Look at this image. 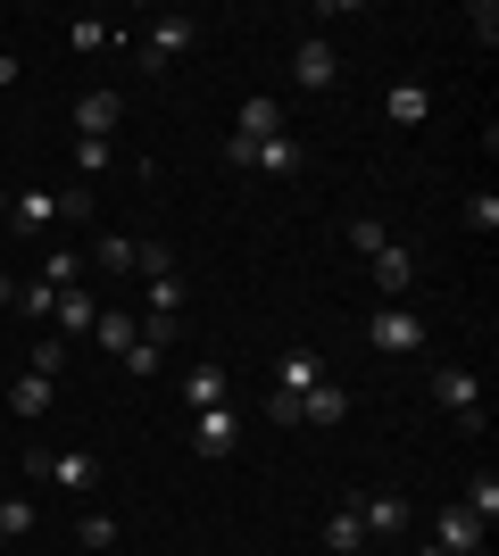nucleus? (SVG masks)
I'll use <instances>...</instances> for the list:
<instances>
[{"label":"nucleus","mask_w":499,"mask_h":556,"mask_svg":"<svg viewBox=\"0 0 499 556\" xmlns=\"http://www.w3.org/2000/svg\"><path fill=\"white\" fill-rule=\"evenodd\" d=\"M117 125H125L117 92H84V100H75V141H117Z\"/></svg>","instance_id":"nucleus-8"},{"label":"nucleus","mask_w":499,"mask_h":556,"mask_svg":"<svg viewBox=\"0 0 499 556\" xmlns=\"http://www.w3.org/2000/svg\"><path fill=\"white\" fill-rule=\"evenodd\" d=\"M75 166H84V184L109 175V166H117V141H75Z\"/></svg>","instance_id":"nucleus-26"},{"label":"nucleus","mask_w":499,"mask_h":556,"mask_svg":"<svg viewBox=\"0 0 499 556\" xmlns=\"http://www.w3.org/2000/svg\"><path fill=\"white\" fill-rule=\"evenodd\" d=\"M241 141H266V134H284V100L275 92H259V100H241V125H234Z\"/></svg>","instance_id":"nucleus-19"},{"label":"nucleus","mask_w":499,"mask_h":556,"mask_svg":"<svg viewBox=\"0 0 499 556\" xmlns=\"http://www.w3.org/2000/svg\"><path fill=\"white\" fill-rule=\"evenodd\" d=\"M383 116H391V125H425V116H433V92L408 75V84H391V92H383Z\"/></svg>","instance_id":"nucleus-16"},{"label":"nucleus","mask_w":499,"mask_h":556,"mask_svg":"<svg viewBox=\"0 0 499 556\" xmlns=\"http://www.w3.org/2000/svg\"><path fill=\"white\" fill-rule=\"evenodd\" d=\"M366 266H375V291H391V300H400L408 282H416V250H408V241H383Z\"/></svg>","instance_id":"nucleus-10"},{"label":"nucleus","mask_w":499,"mask_h":556,"mask_svg":"<svg viewBox=\"0 0 499 556\" xmlns=\"http://www.w3.org/2000/svg\"><path fill=\"white\" fill-rule=\"evenodd\" d=\"M134 275H175V250H166V241H134Z\"/></svg>","instance_id":"nucleus-25"},{"label":"nucleus","mask_w":499,"mask_h":556,"mask_svg":"<svg viewBox=\"0 0 499 556\" xmlns=\"http://www.w3.org/2000/svg\"><path fill=\"white\" fill-rule=\"evenodd\" d=\"M50 399H59V382H42V374H17V382H9V416H17V424H42V416H50Z\"/></svg>","instance_id":"nucleus-13"},{"label":"nucleus","mask_w":499,"mask_h":556,"mask_svg":"<svg viewBox=\"0 0 499 556\" xmlns=\"http://www.w3.org/2000/svg\"><path fill=\"white\" fill-rule=\"evenodd\" d=\"M42 482L92 490V482H100V457H92V448H50V457H42Z\"/></svg>","instance_id":"nucleus-11"},{"label":"nucleus","mask_w":499,"mask_h":556,"mask_svg":"<svg viewBox=\"0 0 499 556\" xmlns=\"http://www.w3.org/2000/svg\"><path fill=\"white\" fill-rule=\"evenodd\" d=\"M466 225H475V232H499V191H475V200H466Z\"/></svg>","instance_id":"nucleus-34"},{"label":"nucleus","mask_w":499,"mask_h":556,"mask_svg":"<svg viewBox=\"0 0 499 556\" xmlns=\"http://www.w3.org/2000/svg\"><path fill=\"white\" fill-rule=\"evenodd\" d=\"M17 307H25V316H50V307H59V291L34 275V282H17Z\"/></svg>","instance_id":"nucleus-33"},{"label":"nucleus","mask_w":499,"mask_h":556,"mask_svg":"<svg viewBox=\"0 0 499 556\" xmlns=\"http://www.w3.org/2000/svg\"><path fill=\"white\" fill-rule=\"evenodd\" d=\"M9 84H17V50H0V92H9Z\"/></svg>","instance_id":"nucleus-37"},{"label":"nucleus","mask_w":499,"mask_h":556,"mask_svg":"<svg viewBox=\"0 0 499 556\" xmlns=\"http://www.w3.org/2000/svg\"><path fill=\"white\" fill-rule=\"evenodd\" d=\"M200 42V17H184V9H166V17H150V34H142V67L159 75V67H175L184 50Z\"/></svg>","instance_id":"nucleus-3"},{"label":"nucleus","mask_w":499,"mask_h":556,"mask_svg":"<svg viewBox=\"0 0 499 556\" xmlns=\"http://www.w3.org/2000/svg\"><path fill=\"white\" fill-rule=\"evenodd\" d=\"M75 540H84V548H117V515H84V523H75Z\"/></svg>","instance_id":"nucleus-27"},{"label":"nucleus","mask_w":499,"mask_h":556,"mask_svg":"<svg viewBox=\"0 0 499 556\" xmlns=\"http://www.w3.org/2000/svg\"><path fill=\"white\" fill-rule=\"evenodd\" d=\"M325 548H341V556L366 548V523H358V507H333V515H325Z\"/></svg>","instance_id":"nucleus-20"},{"label":"nucleus","mask_w":499,"mask_h":556,"mask_svg":"<svg viewBox=\"0 0 499 556\" xmlns=\"http://www.w3.org/2000/svg\"><path fill=\"white\" fill-rule=\"evenodd\" d=\"M50 325H59V341H84V332L100 325V307L84 300V291H59V307H50Z\"/></svg>","instance_id":"nucleus-18"},{"label":"nucleus","mask_w":499,"mask_h":556,"mask_svg":"<svg viewBox=\"0 0 499 556\" xmlns=\"http://www.w3.org/2000/svg\"><path fill=\"white\" fill-rule=\"evenodd\" d=\"M366 341L391 349V357H416V349H425V316H416V307H400V300H383L375 316H366Z\"/></svg>","instance_id":"nucleus-2"},{"label":"nucleus","mask_w":499,"mask_h":556,"mask_svg":"<svg viewBox=\"0 0 499 556\" xmlns=\"http://www.w3.org/2000/svg\"><path fill=\"white\" fill-rule=\"evenodd\" d=\"M0 307H17V275H0Z\"/></svg>","instance_id":"nucleus-38"},{"label":"nucleus","mask_w":499,"mask_h":556,"mask_svg":"<svg viewBox=\"0 0 499 556\" xmlns=\"http://www.w3.org/2000/svg\"><path fill=\"white\" fill-rule=\"evenodd\" d=\"M150 316H184V282H175V275L150 282Z\"/></svg>","instance_id":"nucleus-31"},{"label":"nucleus","mask_w":499,"mask_h":556,"mask_svg":"<svg viewBox=\"0 0 499 556\" xmlns=\"http://www.w3.org/2000/svg\"><path fill=\"white\" fill-rule=\"evenodd\" d=\"M433 548H450V556L483 548V523H475L466 507H441V523H433Z\"/></svg>","instance_id":"nucleus-17"},{"label":"nucleus","mask_w":499,"mask_h":556,"mask_svg":"<svg viewBox=\"0 0 499 556\" xmlns=\"http://www.w3.org/2000/svg\"><path fill=\"white\" fill-rule=\"evenodd\" d=\"M433 399L450 407L458 432H483V382H475L466 366H433Z\"/></svg>","instance_id":"nucleus-4"},{"label":"nucleus","mask_w":499,"mask_h":556,"mask_svg":"<svg viewBox=\"0 0 499 556\" xmlns=\"http://www.w3.org/2000/svg\"><path fill=\"white\" fill-rule=\"evenodd\" d=\"M383 241H391V225H383V216H358V225H350V250H358V257H375Z\"/></svg>","instance_id":"nucleus-29"},{"label":"nucleus","mask_w":499,"mask_h":556,"mask_svg":"<svg viewBox=\"0 0 499 556\" xmlns=\"http://www.w3.org/2000/svg\"><path fill=\"white\" fill-rule=\"evenodd\" d=\"M291 84H300V92H333V84H341V50H333L325 34H309V42L291 50Z\"/></svg>","instance_id":"nucleus-6"},{"label":"nucleus","mask_w":499,"mask_h":556,"mask_svg":"<svg viewBox=\"0 0 499 556\" xmlns=\"http://www.w3.org/2000/svg\"><path fill=\"white\" fill-rule=\"evenodd\" d=\"M9 225L17 232H50L59 225V191H9Z\"/></svg>","instance_id":"nucleus-14"},{"label":"nucleus","mask_w":499,"mask_h":556,"mask_svg":"<svg viewBox=\"0 0 499 556\" xmlns=\"http://www.w3.org/2000/svg\"><path fill=\"white\" fill-rule=\"evenodd\" d=\"M92 341L109 349V357H125V349H134V316H125V307H100V325H92Z\"/></svg>","instance_id":"nucleus-22"},{"label":"nucleus","mask_w":499,"mask_h":556,"mask_svg":"<svg viewBox=\"0 0 499 556\" xmlns=\"http://www.w3.org/2000/svg\"><path fill=\"white\" fill-rule=\"evenodd\" d=\"M100 275H134V241H125V232L100 241Z\"/></svg>","instance_id":"nucleus-30"},{"label":"nucleus","mask_w":499,"mask_h":556,"mask_svg":"<svg viewBox=\"0 0 499 556\" xmlns=\"http://www.w3.org/2000/svg\"><path fill=\"white\" fill-rule=\"evenodd\" d=\"M25 374H42V382H59V374H67V341H59V332H42V341L25 349Z\"/></svg>","instance_id":"nucleus-21"},{"label":"nucleus","mask_w":499,"mask_h":556,"mask_svg":"<svg viewBox=\"0 0 499 556\" xmlns=\"http://www.w3.org/2000/svg\"><path fill=\"white\" fill-rule=\"evenodd\" d=\"M184 399H191V416H209V407H225V366H216V357H200V366L184 374Z\"/></svg>","instance_id":"nucleus-15"},{"label":"nucleus","mask_w":499,"mask_h":556,"mask_svg":"<svg viewBox=\"0 0 499 556\" xmlns=\"http://www.w3.org/2000/svg\"><path fill=\"white\" fill-rule=\"evenodd\" d=\"M34 523H42V515H34V498H9V507H0V540H25Z\"/></svg>","instance_id":"nucleus-28"},{"label":"nucleus","mask_w":499,"mask_h":556,"mask_svg":"<svg viewBox=\"0 0 499 556\" xmlns=\"http://www.w3.org/2000/svg\"><path fill=\"white\" fill-rule=\"evenodd\" d=\"M225 166H241V175H300V141L291 134H266V141L225 134Z\"/></svg>","instance_id":"nucleus-1"},{"label":"nucleus","mask_w":499,"mask_h":556,"mask_svg":"<svg viewBox=\"0 0 499 556\" xmlns=\"http://www.w3.org/2000/svg\"><path fill=\"white\" fill-rule=\"evenodd\" d=\"M416 556H450V548H416Z\"/></svg>","instance_id":"nucleus-40"},{"label":"nucleus","mask_w":499,"mask_h":556,"mask_svg":"<svg viewBox=\"0 0 499 556\" xmlns=\"http://www.w3.org/2000/svg\"><path fill=\"white\" fill-rule=\"evenodd\" d=\"M109 42H117V25H109V17H75L67 25V50H109Z\"/></svg>","instance_id":"nucleus-24"},{"label":"nucleus","mask_w":499,"mask_h":556,"mask_svg":"<svg viewBox=\"0 0 499 556\" xmlns=\"http://www.w3.org/2000/svg\"><path fill=\"white\" fill-rule=\"evenodd\" d=\"M75 275H84V257H75V250H50V266H42V282H50V291H67Z\"/></svg>","instance_id":"nucleus-32"},{"label":"nucleus","mask_w":499,"mask_h":556,"mask_svg":"<svg viewBox=\"0 0 499 556\" xmlns=\"http://www.w3.org/2000/svg\"><path fill=\"white\" fill-rule=\"evenodd\" d=\"M466 25H475V42H483V50L499 42V9H491V0H475V9H466Z\"/></svg>","instance_id":"nucleus-36"},{"label":"nucleus","mask_w":499,"mask_h":556,"mask_svg":"<svg viewBox=\"0 0 499 556\" xmlns=\"http://www.w3.org/2000/svg\"><path fill=\"white\" fill-rule=\"evenodd\" d=\"M234 448H241V416H234V407H209V416H191V457H234Z\"/></svg>","instance_id":"nucleus-7"},{"label":"nucleus","mask_w":499,"mask_h":556,"mask_svg":"<svg viewBox=\"0 0 499 556\" xmlns=\"http://www.w3.org/2000/svg\"><path fill=\"white\" fill-rule=\"evenodd\" d=\"M0 225H9V191H0Z\"/></svg>","instance_id":"nucleus-39"},{"label":"nucleus","mask_w":499,"mask_h":556,"mask_svg":"<svg viewBox=\"0 0 499 556\" xmlns=\"http://www.w3.org/2000/svg\"><path fill=\"white\" fill-rule=\"evenodd\" d=\"M358 523H366V540H400L408 532V498L400 490H375V498L358 507Z\"/></svg>","instance_id":"nucleus-9"},{"label":"nucleus","mask_w":499,"mask_h":556,"mask_svg":"<svg viewBox=\"0 0 499 556\" xmlns=\"http://www.w3.org/2000/svg\"><path fill=\"white\" fill-rule=\"evenodd\" d=\"M266 416L275 424H333V416H350V391H341V382H316V391H300V399H266Z\"/></svg>","instance_id":"nucleus-5"},{"label":"nucleus","mask_w":499,"mask_h":556,"mask_svg":"<svg viewBox=\"0 0 499 556\" xmlns=\"http://www.w3.org/2000/svg\"><path fill=\"white\" fill-rule=\"evenodd\" d=\"M466 556H491V548H466Z\"/></svg>","instance_id":"nucleus-41"},{"label":"nucleus","mask_w":499,"mask_h":556,"mask_svg":"<svg viewBox=\"0 0 499 556\" xmlns=\"http://www.w3.org/2000/svg\"><path fill=\"white\" fill-rule=\"evenodd\" d=\"M325 382V357L316 349H284V374H275V399H300V391H316Z\"/></svg>","instance_id":"nucleus-12"},{"label":"nucleus","mask_w":499,"mask_h":556,"mask_svg":"<svg viewBox=\"0 0 499 556\" xmlns=\"http://www.w3.org/2000/svg\"><path fill=\"white\" fill-rule=\"evenodd\" d=\"M458 507L475 515V523H491V515H499V473H475V482H466V498H458Z\"/></svg>","instance_id":"nucleus-23"},{"label":"nucleus","mask_w":499,"mask_h":556,"mask_svg":"<svg viewBox=\"0 0 499 556\" xmlns=\"http://www.w3.org/2000/svg\"><path fill=\"white\" fill-rule=\"evenodd\" d=\"M59 216H75V225H84V216H92V184H59Z\"/></svg>","instance_id":"nucleus-35"}]
</instances>
